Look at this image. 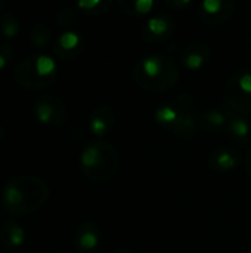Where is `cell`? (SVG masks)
<instances>
[{
  "label": "cell",
  "mask_w": 251,
  "mask_h": 253,
  "mask_svg": "<svg viewBox=\"0 0 251 253\" xmlns=\"http://www.w3.org/2000/svg\"><path fill=\"white\" fill-rule=\"evenodd\" d=\"M50 196L47 184L33 175L10 178L1 193L4 209L12 215H28L43 208Z\"/></svg>",
  "instance_id": "1"
},
{
  "label": "cell",
  "mask_w": 251,
  "mask_h": 253,
  "mask_svg": "<svg viewBox=\"0 0 251 253\" xmlns=\"http://www.w3.org/2000/svg\"><path fill=\"white\" fill-rule=\"evenodd\" d=\"M133 80L148 92H166L179 80L176 62L164 55H149L139 59L132 68Z\"/></svg>",
  "instance_id": "2"
},
{
  "label": "cell",
  "mask_w": 251,
  "mask_h": 253,
  "mask_svg": "<svg viewBox=\"0 0 251 253\" xmlns=\"http://www.w3.org/2000/svg\"><path fill=\"white\" fill-rule=\"evenodd\" d=\"M80 166L90 182L105 184L115 176L120 166V156L109 142L89 144L81 151Z\"/></svg>",
  "instance_id": "3"
},
{
  "label": "cell",
  "mask_w": 251,
  "mask_h": 253,
  "mask_svg": "<svg viewBox=\"0 0 251 253\" xmlns=\"http://www.w3.org/2000/svg\"><path fill=\"white\" fill-rule=\"evenodd\" d=\"M58 77V67L49 55H30L24 58L13 70V80L27 90H44L50 87Z\"/></svg>",
  "instance_id": "4"
},
{
  "label": "cell",
  "mask_w": 251,
  "mask_h": 253,
  "mask_svg": "<svg viewBox=\"0 0 251 253\" xmlns=\"http://www.w3.org/2000/svg\"><path fill=\"white\" fill-rule=\"evenodd\" d=\"M36 119L46 126H61L68 120V108L65 102L53 95H44L34 104Z\"/></svg>",
  "instance_id": "5"
},
{
  "label": "cell",
  "mask_w": 251,
  "mask_h": 253,
  "mask_svg": "<svg viewBox=\"0 0 251 253\" xmlns=\"http://www.w3.org/2000/svg\"><path fill=\"white\" fill-rule=\"evenodd\" d=\"M52 49L59 59H74L84 50V37L78 31L67 30L55 39Z\"/></svg>",
  "instance_id": "6"
},
{
  "label": "cell",
  "mask_w": 251,
  "mask_h": 253,
  "mask_svg": "<svg viewBox=\"0 0 251 253\" xmlns=\"http://www.w3.org/2000/svg\"><path fill=\"white\" fill-rule=\"evenodd\" d=\"M176 30L175 19L170 15H158L148 19L143 28V39L149 43H158L172 37Z\"/></svg>",
  "instance_id": "7"
},
{
  "label": "cell",
  "mask_w": 251,
  "mask_h": 253,
  "mask_svg": "<svg viewBox=\"0 0 251 253\" xmlns=\"http://www.w3.org/2000/svg\"><path fill=\"white\" fill-rule=\"evenodd\" d=\"M114 120H115V113L111 105H98L92 110L89 117L90 132L96 136H104L111 130Z\"/></svg>",
  "instance_id": "8"
},
{
  "label": "cell",
  "mask_w": 251,
  "mask_h": 253,
  "mask_svg": "<svg viewBox=\"0 0 251 253\" xmlns=\"http://www.w3.org/2000/svg\"><path fill=\"white\" fill-rule=\"evenodd\" d=\"M225 99H226V104L235 110L237 113H251V95L244 93L238 83H237V79H235V74L229 79L228 84H226V89H225Z\"/></svg>",
  "instance_id": "9"
},
{
  "label": "cell",
  "mask_w": 251,
  "mask_h": 253,
  "mask_svg": "<svg viewBox=\"0 0 251 253\" xmlns=\"http://www.w3.org/2000/svg\"><path fill=\"white\" fill-rule=\"evenodd\" d=\"M25 240V231L13 221H7L0 230V243L6 251H16Z\"/></svg>",
  "instance_id": "10"
},
{
  "label": "cell",
  "mask_w": 251,
  "mask_h": 253,
  "mask_svg": "<svg viewBox=\"0 0 251 253\" xmlns=\"http://www.w3.org/2000/svg\"><path fill=\"white\" fill-rule=\"evenodd\" d=\"M209 56H210L209 46L206 43L195 42V43H191L186 47V52L182 56V61H183L186 68L197 71V70H200L204 65V62L209 59Z\"/></svg>",
  "instance_id": "11"
},
{
  "label": "cell",
  "mask_w": 251,
  "mask_h": 253,
  "mask_svg": "<svg viewBox=\"0 0 251 253\" xmlns=\"http://www.w3.org/2000/svg\"><path fill=\"white\" fill-rule=\"evenodd\" d=\"M238 154L229 148H219L210 154L209 163L219 170H232L238 165Z\"/></svg>",
  "instance_id": "12"
},
{
  "label": "cell",
  "mask_w": 251,
  "mask_h": 253,
  "mask_svg": "<svg viewBox=\"0 0 251 253\" xmlns=\"http://www.w3.org/2000/svg\"><path fill=\"white\" fill-rule=\"evenodd\" d=\"M98 243H99V233L96 225L92 222L83 224L77 234V246L84 252H90L98 246Z\"/></svg>",
  "instance_id": "13"
},
{
  "label": "cell",
  "mask_w": 251,
  "mask_h": 253,
  "mask_svg": "<svg viewBox=\"0 0 251 253\" xmlns=\"http://www.w3.org/2000/svg\"><path fill=\"white\" fill-rule=\"evenodd\" d=\"M50 27L46 22H36L30 30V42L36 49H44L50 42Z\"/></svg>",
  "instance_id": "14"
},
{
  "label": "cell",
  "mask_w": 251,
  "mask_h": 253,
  "mask_svg": "<svg viewBox=\"0 0 251 253\" xmlns=\"http://www.w3.org/2000/svg\"><path fill=\"white\" fill-rule=\"evenodd\" d=\"M21 31V22L12 12H3L0 16V34L4 39H15Z\"/></svg>",
  "instance_id": "15"
},
{
  "label": "cell",
  "mask_w": 251,
  "mask_h": 253,
  "mask_svg": "<svg viewBox=\"0 0 251 253\" xmlns=\"http://www.w3.org/2000/svg\"><path fill=\"white\" fill-rule=\"evenodd\" d=\"M201 123L209 127V129H222L226 123H229V120L226 119V116L219 111V110H210L207 113L203 114L201 117Z\"/></svg>",
  "instance_id": "16"
},
{
  "label": "cell",
  "mask_w": 251,
  "mask_h": 253,
  "mask_svg": "<svg viewBox=\"0 0 251 253\" xmlns=\"http://www.w3.org/2000/svg\"><path fill=\"white\" fill-rule=\"evenodd\" d=\"M178 116H179V110L176 105H164L155 111V120L164 127L173 125L178 120Z\"/></svg>",
  "instance_id": "17"
},
{
  "label": "cell",
  "mask_w": 251,
  "mask_h": 253,
  "mask_svg": "<svg viewBox=\"0 0 251 253\" xmlns=\"http://www.w3.org/2000/svg\"><path fill=\"white\" fill-rule=\"evenodd\" d=\"M78 10H83L86 13L95 15V13H104L108 12L111 7V1H104V0H84L77 3Z\"/></svg>",
  "instance_id": "18"
},
{
  "label": "cell",
  "mask_w": 251,
  "mask_h": 253,
  "mask_svg": "<svg viewBox=\"0 0 251 253\" xmlns=\"http://www.w3.org/2000/svg\"><path fill=\"white\" fill-rule=\"evenodd\" d=\"M78 16H80V10L77 6L75 7H72V6L64 7L56 15V24L59 27H71L78 21Z\"/></svg>",
  "instance_id": "19"
},
{
  "label": "cell",
  "mask_w": 251,
  "mask_h": 253,
  "mask_svg": "<svg viewBox=\"0 0 251 253\" xmlns=\"http://www.w3.org/2000/svg\"><path fill=\"white\" fill-rule=\"evenodd\" d=\"M234 9H235V3H234V1H225V7H223V10H222L219 15L212 16V18H210V16H201V18H203V21H204L206 24H209V25H219V24L226 22V21L232 16Z\"/></svg>",
  "instance_id": "20"
},
{
  "label": "cell",
  "mask_w": 251,
  "mask_h": 253,
  "mask_svg": "<svg viewBox=\"0 0 251 253\" xmlns=\"http://www.w3.org/2000/svg\"><path fill=\"white\" fill-rule=\"evenodd\" d=\"M229 130L237 138H246L250 133V125L244 117H232L229 120Z\"/></svg>",
  "instance_id": "21"
},
{
  "label": "cell",
  "mask_w": 251,
  "mask_h": 253,
  "mask_svg": "<svg viewBox=\"0 0 251 253\" xmlns=\"http://www.w3.org/2000/svg\"><path fill=\"white\" fill-rule=\"evenodd\" d=\"M225 7V1L220 0H204L201 3V16H216Z\"/></svg>",
  "instance_id": "22"
},
{
  "label": "cell",
  "mask_w": 251,
  "mask_h": 253,
  "mask_svg": "<svg viewBox=\"0 0 251 253\" xmlns=\"http://www.w3.org/2000/svg\"><path fill=\"white\" fill-rule=\"evenodd\" d=\"M15 56V50L7 43H0V73L12 62Z\"/></svg>",
  "instance_id": "23"
},
{
  "label": "cell",
  "mask_w": 251,
  "mask_h": 253,
  "mask_svg": "<svg viewBox=\"0 0 251 253\" xmlns=\"http://www.w3.org/2000/svg\"><path fill=\"white\" fill-rule=\"evenodd\" d=\"M235 79H237V83H238L240 89L244 93L251 95V71H249V70L238 71V73H235Z\"/></svg>",
  "instance_id": "24"
},
{
  "label": "cell",
  "mask_w": 251,
  "mask_h": 253,
  "mask_svg": "<svg viewBox=\"0 0 251 253\" xmlns=\"http://www.w3.org/2000/svg\"><path fill=\"white\" fill-rule=\"evenodd\" d=\"M127 4L135 10V13L145 15V13H149L152 10V7L155 6V1H152V0H136L133 3H127Z\"/></svg>",
  "instance_id": "25"
},
{
  "label": "cell",
  "mask_w": 251,
  "mask_h": 253,
  "mask_svg": "<svg viewBox=\"0 0 251 253\" xmlns=\"http://www.w3.org/2000/svg\"><path fill=\"white\" fill-rule=\"evenodd\" d=\"M166 4L172 7H185L192 4V0H173V1H166Z\"/></svg>",
  "instance_id": "26"
},
{
  "label": "cell",
  "mask_w": 251,
  "mask_h": 253,
  "mask_svg": "<svg viewBox=\"0 0 251 253\" xmlns=\"http://www.w3.org/2000/svg\"><path fill=\"white\" fill-rule=\"evenodd\" d=\"M246 165H247V172L251 175V150L247 154V159H246Z\"/></svg>",
  "instance_id": "27"
},
{
  "label": "cell",
  "mask_w": 251,
  "mask_h": 253,
  "mask_svg": "<svg viewBox=\"0 0 251 253\" xmlns=\"http://www.w3.org/2000/svg\"><path fill=\"white\" fill-rule=\"evenodd\" d=\"M4 6H6V3H4L3 0H0V12H1L3 9H4Z\"/></svg>",
  "instance_id": "28"
},
{
  "label": "cell",
  "mask_w": 251,
  "mask_h": 253,
  "mask_svg": "<svg viewBox=\"0 0 251 253\" xmlns=\"http://www.w3.org/2000/svg\"><path fill=\"white\" fill-rule=\"evenodd\" d=\"M115 253H130L127 249H120V251H117Z\"/></svg>",
  "instance_id": "29"
},
{
  "label": "cell",
  "mask_w": 251,
  "mask_h": 253,
  "mask_svg": "<svg viewBox=\"0 0 251 253\" xmlns=\"http://www.w3.org/2000/svg\"><path fill=\"white\" fill-rule=\"evenodd\" d=\"M1 136H3V129H1V126H0V139H1Z\"/></svg>",
  "instance_id": "30"
},
{
  "label": "cell",
  "mask_w": 251,
  "mask_h": 253,
  "mask_svg": "<svg viewBox=\"0 0 251 253\" xmlns=\"http://www.w3.org/2000/svg\"><path fill=\"white\" fill-rule=\"evenodd\" d=\"M250 47H251V40H250Z\"/></svg>",
  "instance_id": "31"
},
{
  "label": "cell",
  "mask_w": 251,
  "mask_h": 253,
  "mask_svg": "<svg viewBox=\"0 0 251 253\" xmlns=\"http://www.w3.org/2000/svg\"><path fill=\"white\" fill-rule=\"evenodd\" d=\"M250 40H251V34H250Z\"/></svg>",
  "instance_id": "32"
},
{
  "label": "cell",
  "mask_w": 251,
  "mask_h": 253,
  "mask_svg": "<svg viewBox=\"0 0 251 253\" xmlns=\"http://www.w3.org/2000/svg\"><path fill=\"white\" fill-rule=\"evenodd\" d=\"M59 253H61V252H59Z\"/></svg>",
  "instance_id": "33"
}]
</instances>
